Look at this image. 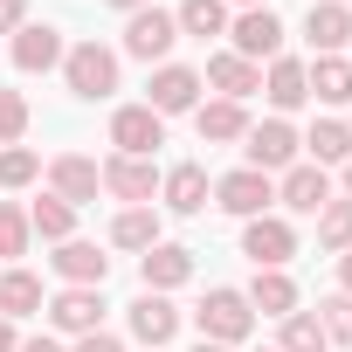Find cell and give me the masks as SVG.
Returning <instances> with one entry per match:
<instances>
[{"label": "cell", "mask_w": 352, "mask_h": 352, "mask_svg": "<svg viewBox=\"0 0 352 352\" xmlns=\"http://www.w3.org/2000/svg\"><path fill=\"white\" fill-rule=\"evenodd\" d=\"M194 318H201V338H208V345H242L249 324H256V311H249L242 290H208Z\"/></svg>", "instance_id": "1"}, {"label": "cell", "mask_w": 352, "mask_h": 352, "mask_svg": "<svg viewBox=\"0 0 352 352\" xmlns=\"http://www.w3.org/2000/svg\"><path fill=\"white\" fill-rule=\"evenodd\" d=\"M63 76H69L76 97H111V90H118V56L97 49V42H83V49L63 56Z\"/></svg>", "instance_id": "2"}, {"label": "cell", "mask_w": 352, "mask_h": 352, "mask_svg": "<svg viewBox=\"0 0 352 352\" xmlns=\"http://www.w3.org/2000/svg\"><path fill=\"white\" fill-rule=\"evenodd\" d=\"M111 145H118L124 159H145L152 145H166V118H159L152 104H124V111L111 118Z\"/></svg>", "instance_id": "3"}, {"label": "cell", "mask_w": 352, "mask_h": 352, "mask_svg": "<svg viewBox=\"0 0 352 352\" xmlns=\"http://www.w3.org/2000/svg\"><path fill=\"white\" fill-rule=\"evenodd\" d=\"M242 152H249V166L256 173H290L297 166V131L283 124V118H263V124H249V138H242Z\"/></svg>", "instance_id": "4"}, {"label": "cell", "mask_w": 352, "mask_h": 352, "mask_svg": "<svg viewBox=\"0 0 352 352\" xmlns=\"http://www.w3.org/2000/svg\"><path fill=\"white\" fill-rule=\"evenodd\" d=\"M242 256H249L256 270H283V263L297 256V235H290V221H276V214H256V221L242 228Z\"/></svg>", "instance_id": "5"}, {"label": "cell", "mask_w": 352, "mask_h": 352, "mask_svg": "<svg viewBox=\"0 0 352 352\" xmlns=\"http://www.w3.org/2000/svg\"><path fill=\"white\" fill-rule=\"evenodd\" d=\"M173 42H180V21L159 14V8H138V14L124 21V56H138V63H159Z\"/></svg>", "instance_id": "6"}, {"label": "cell", "mask_w": 352, "mask_h": 352, "mask_svg": "<svg viewBox=\"0 0 352 352\" xmlns=\"http://www.w3.org/2000/svg\"><path fill=\"white\" fill-rule=\"evenodd\" d=\"M270 201H276V187H270V173H256V166L228 173V180L214 187V208H228V214H242V221H256Z\"/></svg>", "instance_id": "7"}, {"label": "cell", "mask_w": 352, "mask_h": 352, "mask_svg": "<svg viewBox=\"0 0 352 352\" xmlns=\"http://www.w3.org/2000/svg\"><path fill=\"white\" fill-rule=\"evenodd\" d=\"M228 42H235V56H242V63H256V56H276V49H283V21H276L270 8H249V14L228 28Z\"/></svg>", "instance_id": "8"}, {"label": "cell", "mask_w": 352, "mask_h": 352, "mask_svg": "<svg viewBox=\"0 0 352 352\" xmlns=\"http://www.w3.org/2000/svg\"><path fill=\"white\" fill-rule=\"evenodd\" d=\"M49 180H56V201L83 208V201H97V187H104V173H97V159H83V152H63V159L49 166Z\"/></svg>", "instance_id": "9"}, {"label": "cell", "mask_w": 352, "mask_h": 352, "mask_svg": "<svg viewBox=\"0 0 352 352\" xmlns=\"http://www.w3.org/2000/svg\"><path fill=\"white\" fill-rule=\"evenodd\" d=\"M159 118H173V111H194L201 104V76L187 69V63H166L159 76H152V97H145Z\"/></svg>", "instance_id": "10"}, {"label": "cell", "mask_w": 352, "mask_h": 352, "mask_svg": "<svg viewBox=\"0 0 352 352\" xmlns=\"http://www.w3.org/2000/svg\"><path fill=\"white\" fill-rule=\"evenodd\" d=\"M173 331H180V311H173L159 290H145V297L131 304V338L159 352V345H173Z\"/></svg>", "instance_id": "11"}, {"label": "cell", "mask_w": 352, "mask_h": 352, "mask_svg": "<svg viewBox=\"0 0 352 352\" xmlns=\"http://www.w3.org/2000/svg\"><path fill=\"white\" fill-rule=\"evenodd\" d=\"M56 63H63V35L49 21H21L14 28V69L35 76V69H56Z\"/></svg>", "instance_id": "12"}, {"label": "cell", "mask_w": 352, "mask_h": 352, "mask_svg": "<svg viewBox=\"0 0 352 352\" xmlns=\"http://www.w3.org/2000/svg\"><path fill=\"white\" fill-rule=\"evenodd\" d=\"M56 276H63L69 290H97V283L111 276V256H97V242H63V249H56Z\"/></svg>", "instance_id": "13"}, {"label": "cell", "mask_w": 352, "mask_h": 352, "mask_svg": "<svg viewBox=\"0 0 352 352\" xmlns=\"http://www.w3.org/2000/svg\"><path fill=\"white\" fill-rule=\"evenodd\" d=\"M138 276H145V290H180V283L194 276V249H180V242H159V249H145Z\"/></svg>", "instance_id": "14"}, {"label": "cell", "mask_w": 352, "mask_h": 352, "mask_svg": "<svg viewBox=\"0 0 352 352\" xmlns=\"http://www.w3.org/2000/svg\"><path fill=\"white\" fill-rule=\"evenodd\" d=\"M304 35H311V49H318V56L345 49V42H352V14H345V0H311V14H304Z\"/></svg>", "instance_id": "15"}, {"label": "cell", "mask_w": 352, "mask_h": 352, "mask_svg": "<svg viewBox=\"0 0 352 352\" xmlns=\"http://www.w3.org/2000/svg\"><path fill=\"white\" fill-rule=\"evenodd\" d=\"M276 194H283V208H290V214H318V208L331 201V180H324V166H290Z\"/></svg>", "instance_id": "16"}, {"label": "cell", "mask_w": 352, "mask_h": 352, "mask_svg": "<svg viewBox=\"0 0 352 352\" xmlns=\"http://www.w3.org/2000/svg\"><path fill=\"white\" fill-rule=\"evenodd\" d=\"M208 83H214L228 104H242V97H256V90H263V69H256V63H242V56L228 49V56H214V63H208Z\"/></svg>", "instance_id": "17"}, {"label": "cell", "mask_w": 352, "mask_h": 352, "mask_svg": "<svg viewBox=\"0 0 352 352\" xmlns=\"http://www.w3.org/2000/svg\"><path fill=\"white\" fill-rule=\"evenodd\" d=\"M194 124H201V138H208V145L249 138V111H242V104H228V97H214V104H194Z\"/></svg>", "instance_id": "18"}, {"label": "cell", "mask_w": 352, "mask_h": 352, "mask_svg": "<svg viewBox=\"0 0 352 352\" xmlns=\"http://www.w3.org/2000/svg\"><path fill=\"white\" fill-rule=\"evenodd\" d=\"M49 318H56V331L90 338V331H97V318H104V297H97V290H63V297L49 304Z\"/></svg>", "instance_id": "19"}, {"label": "cell", "mask_w": 352, "mask_h": 352, "mask_svg": "<svg viewBox=\"0 0 352 352\" xmlns=\"http://www.w3.org/2000/svg\"><path fill=\"white\" fill-rule=\"evenodd\" d=\"M104 187L118 194V201H152V187H159V173H152V159H111L104 166Z\"/></svg>", "instance_id": "20"}, {"label": "cell", "mask_w": 352, "mask_h": 352, "mask_svg": "<svg viewBox=\"0 0 352 352\" xmlns=\"http://www.w3.org/2000/svg\"><path fill=\"white\" fill-rule=\"evenodd\" d=\"M249 311H263V318H290V311H297V283H290L283 270H256V283H249Z\"/></svg>", "instance_id": "21"}, {"label": "cell", "mask_w": 352, "mask_h": 352, "mask_svg": "<svg viewBox=\"0 0 352 352\" xmlns=\"http://www.w3.org/2000/svg\"><path fill=\"white\" fill-rule=\"evenodd\" d=\"M166 208L173 214H201L208 208V166H173L166 173Z\"/></svg>", "instance_id": "22"}, {"label": "cell", "mask_w": 352, "mask_h": 352, "mask_svg": "<svg viewBox=\"0 0 352 352\" xmlns=\"http://www.w3.org/2000/svg\"><path fill=\"white\" fill-rule=\"evenodd\" d=\"M263 90H270V104H276V111H297V104L311 97V76H304V63L276 56V63H270V83H263Z\"/></svg>", "instance_id": "23"}, {"label": "cell", "mask_w": 352, "mask_h": 352, "mask_svg": "<svg viewBox=\"0 0 352 352\" xmlns=\"http://www.w3.org/2000/svg\"><path fill=\"white\" fill-rule=\"evenodd\" d=\"M35 304H42V283L28 276V270H8V276H0V318H35Z\"/></svg>", "instance_id": "24"}, {"label": "cell", "mask_w": 352, "mask_h": 352, "mask_svg": "<svg viewBox=\"0 0 352 352\" xmlns=\"http://www.w3.org/2000/svg\"><path fill=\"white\" fill-rule=\"evenodd\" d=\"M304 145H311V166H345V159H352V131H345L338 118L311 124V138H304Z\"/></svg>", "instance_id": "25"}, {"label": "cell", "mask_w": 352, "mask_h": 352, "mask_svg": "<svg viewBox=\"0 0 352 352\" xmlns=\"http://www.w3.org/2000/svg\"><path fill=\"white\" fill-rule=\"evenodd\" d=\"M111 242H118V249H159V214H152V208H124V214L111 221Z\"/></svg>", "instance_id": "26"}, {"label": "cell", "mask_w": 352, "mask_h": 352, "mask_svg": "<svg viewBox=\"0 0 352 352\" xmlns=\"http://www.w3.org/2000/svg\"><path fill=\"white\" fill-rule=\"evenodd\" d=\"M304 76H311V97H324V104H345L352 97V63H338V56H318Z\"/></svg>", "instance_id": "27"}, {"label": "cell", "mask_w": 352, "mask_h": 352, "mask_svg": "<svg viewBox=\"0 0 352 352\" xmlns=\"http://www.w3.org/2000/svg\"><path fill=\"white\" fill-rule=\"evenodd\" d=\"M173 21H180L187 35H201V42H208V35H228V0H187Z\"/></svg>", "instance_id": "28"}, {"label": "cell", "mask_w": 352, "mask_h": 352, "mask_svg": "<svg viewBox=\"0 0 352 352\" xmlns=\"http://www.w3.org/2000/svg\"><path fill=\"white\" fill-rule=\"evenodd\" d=\"M28 228H35V235H49V242H69V228H76V208L49 194V201H35V208H28Z\"/></svg>", "instance_id": "29"}, {"label": "cell", "mask_w": 352, "mask_h": 352, "mask_svg": "<svg viewBox=\"0 0 352 352\" xmlns=\"http://www.w3.org/2000/svg\"><path fill=\"white\" fill-rule=\"evenodd\" d=\"M318 249H352V201L318 208Z\"/></svg>", "instance_id": "30"}, {"label": "cell", "mask_w": 352, "mask_h": 352, "mask_svg": "<svg viewBox=\"0 0 352 352\" xmlns=\"http://www.w3.org/2000/svg\"><path fill=\"white\" fill-rule=\"evenodd\" d=\"M324 345H331V338H324V324H318L311 311H290V318H283V345H276V352H324Z\"/></svg>", "instance_id": "31"}, {"label": "cell", "mask_w": 352, "mask_h": 352, "mask_svg": "<svg viewBox=\"0 0 352 352\" xmlns=\"http://www.w3.org/2000/svg\"><path fill=\"white\" fill-rule=\"evenodd\" d=\"M28 208H14V201H0V256H28Z\"/></svg>", "instance_id": "32"}, {"label": "cell", "mask_w": 352, "mask_h": 352, "mask_svg": "<svg viewBox=\"0 0 352 352\" xmlns=\"http://www.w3.org/2000/svg\"><path fill=\"white\" fill-rule=\"evenodd\" d=\"M35 173H42V159H35L28 145H8V152H0V187H28Z\"/></svg>", "instance_id": "33"}, {"label": "cell", "mask_w": 352, "mask_h": 352, "mask_svg": "<svg viewBox=\"0 0 352 352\" xmlns=\"http://www.w3.org/2000/svg\"><path fill=\"white\" fill-rule=\"evenodd\" d=\"M318 324H324V338L352 345V297H324V304H318Z\"/></svg>", "instance_id": "34"}, {"label": "cell", "mask_w": 352, "mask_h": 352, "mask_svg": "<svg viewBox=\"0 0 352 352\" xmlns=\"http://www.w3.org/2000/svg\"><path fill=\"white\" fill-rule=\"evenodd\" d=\"M28 131V97L21 90H0V145H14Z\"/></svg>", "instance_id": "35"}, {"label": "cell", "mask_w": 352, "mask_h": 352, "mask_svg": "<svg viewBox=\"0 0 352 352\" xmlns=\"http://www.w3.org/2000/svg\"><path fill=\"white\" fill-rule=\"evenodd\" d=\"M21 14H28V0H0V35H14Z\"/></svg>", "instance_id": "36"}, {"label": "cell", "mask_w": 352, "mask_h": 352, "mask_svg": "<svg viewBox=\"0 0 352 352\" xmlns=\"http://www.w3.org/2000/svg\"><path fill=\"white\" fill-rule=\"evenodd\" d=\"M76 352H124V345H118V338H111V331H90V338H83V345H76Z\"/></svg>", "instance_id": "37"}, {"label": "cell", "mask_w": 352, "mask_h": 352, "mask_svg": "<svg viewBox=\"0 0 352 352\" xmlns=\"http://www.w3.org/2000/svg\"><path fill=\"white\" fill-rule=\"evenodd\" d=\"M0 352H21V338H14V324L0 318Z\"/></svg>", "instance_id": "38"}, {"label": "cell", "mask_w": 352, "mask_h": 352, "mask_svg": "<svg viewBox=\"0 0 352 352\" xmlns=\"http://www.w3.org/2000/svg\"><path fill=\"white\" fill-rule=\"evenodd\" d=\"M338 283H345V297H352V249L338 256Z\"/></svg>", "instance_id": "39"}, {"label": "cell", "mask_w": 352, "mask_h": 352, "mask_svg": "<svg viewBox=\"0 0 352 352\" xmlns=\"http://www.w3.org/2000/svg\"><path fill=\"white\" fill-rule=\"evenodd\" d=\"M21 352H63L56 338H21Z\"/></svg>", "instance_id": "40"}, {"label": "cell", "mask_w": 352, "mask_h": 352, "mask_svg": "<svg viewBox=\"0 0 352 352\" xmlns=\"http://www.w3.org/2000/svg\"><path fill=\"white\" fill-rule=\"evenodd\" d=\"M111 8H131V14H138V8H145V0H111Z\"/></svg>", "instance_id": "41"}, {"label": "cell", "mask_w": 352, "mask_h": 352, "mask_svg": "<svg viewBox=\"0 0 352 352\" xmlns=\"http://www.w3.org/2000/svg\"><path fill=\"white\" fill-rule=\"evenodd\" d=\"M194 352H228V345H208V338H201V345H194Z\"/></svg>", "instance_id": "42"}, {"label": "cell", "mask_w": 352, "mask_h": 352, "mask_svg": "<svg viewBox=\"0 0 352 352\" xmlns=\"http://www.w3.org/2000/svg\"><path fill=\"white\" fill-rule=\"evenodd\" d=\"M345 194H352V159H345Z\"/></svg>", "instance_id": "43"}, {"label": "cell", "mask_w": 352, "mask_h": 352, "mask_svg": "<svg viewBox=\"0 0 352 352\" xmlns=\"http://www.w3.org/2000/svg\"><path fill=\"white\" fill-rule=\"evenodd\" d=\"M242 8H263V0H242Z\"/></svg>", "instance_id": "44"}]
</instances>
